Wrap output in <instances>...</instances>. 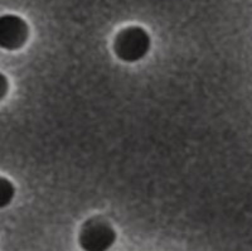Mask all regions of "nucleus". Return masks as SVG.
<instances>
[{
  "label": "nucleus",
  "instance_id": "f257e3e1",
  "mask_svg": "<svg viewBox=\"0 0 252 251\" xmlns=\"http://www.w3.org/2000/svg\"><path fill=\"white\" fill-rule=\"evenodd\" d=\"M152 38L140 26H130L121 29L115 37L114 52L119 60L126 63L141 61L149 53Z\"/></svg>",
  "mask_w": 252,
  "mask_h": 251
},
{
  "label": "nucleus",
  "instance_id": "f03ea898",
  "mask_svg": "<svg viewBox=\"0 0 252 251\" xmlns=\"http://www.w3.org/2000/svg\"><path fill=\"white\" fill-rule=\"evenodd\" d=\"M118 239L114 226L102 217H92L83 223L78 244L83 251H109Z\"/></svg>",
  "mask_w": 252,
  "mask_h": 251
},
{
  "label": "nucleus",
  "instance_id": "7ed1b4c3",
  "mask_svg": "<svg viewBox=\"0 0 252 251\" xmlns=\"http://www.w3.org/2000/svg\"><path fill=\"white\" fill-rule=\"evenodd\" d=\"M29 37L28 23L19 15H0V48L17 51L24 46Z\"/></svg>",
  "mask_w": 252,
  "mask_h": 251
},
{
  "label": "nucleus",
  "instance_id": "20e7f679",
  "mask_svg": "<svg viewBox=\"0 0 252 251\" xmlns=\"http://www.w3.org/2000/svg\"><path fill=\"white\" fill-rule=\"evenodd\" d=\"M15 197V185L12 180L0 176V209H4L12 203Z\"/></svg>",
  "mask_w": 252,
  "mask_h": 251
},
{
  "label": "nucleus",
  "instance_id": "39448f33",
  "mask_svg": "<svg viewBox=\"0 0 252 251\" xmlns=\"http://www.w3.org/2000/svg\"><path fill=\"white\" fill-rule=\"evenodd\" d=\"M9 91V81L4 73L0 72V101L3 100Z\"/></svg>",
  "mask_w": 252,
  "mask_h": 251
}]
</instances>
